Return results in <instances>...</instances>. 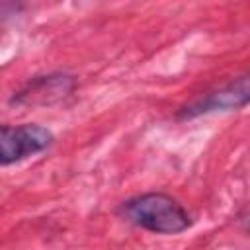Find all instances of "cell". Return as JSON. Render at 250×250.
<instances>
[{"label":"cell","mask_w":250,"mask_h":250,"mask_svg":"<svg viewBox=\"0 0 250 250\" xmlns=\"http://www.w3.org/2000/svg\"><path fill=\"white\" fill-rule=\"evenodd\" d=\"M119 215L156 234H178L191 225L184 205L166 193H143L131 197L121 203Z\"/></svg>","instance_id":"6da1fadb"},{"label":"cell","mask_w":250,"mask_h":250,"mask_svg":"<svg viewBox=\"0 0 250 250\" xmlns=\"http://www.w3.org/2000/svg\"><path fill=\"white\" fill-rule=\"evenodd\" d=\"M51 131L41 125H0V166H8L39 154L51 146Z\"/></svg>","instance_id":"7a4b0ae2"},{"label":"cell","mask_w":250,"mask_h":250,"mask_svg":"<svg viewBox=\"0 0 250 250\" xmlns=\"http://www.w3.org/2000/svg\"><path fill=\"white\" fill-rule=\"evenodd\" d=\"M248 102V76H242L240 80L213 92L207 94L205 98L197 100L195 104L184 107L182 117H193V115H201V113H209V111H217V109H232V107H242Z\"/></svg>","instance_id":"3957f363"},{"label":"cell","mask_w":250,"mask_h":250,"mask_svg":"<svg viewBox=\"0 0 250 250\" xmlns=\"http://www.w3.org/2000/svg\"><path fill=\"white\" fill-rule=\"evenodd\" d=\"M74 86V80L66 74H49L31 80L25 90H21L14 100L27 104H51L64 98Z\"/></svg>","instance_id":"277c9868"}]
</instances>
